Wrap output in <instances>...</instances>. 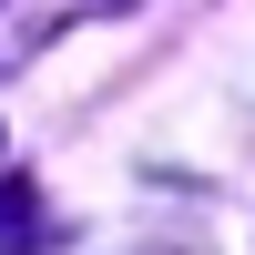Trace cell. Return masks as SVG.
I'll return each instance as SVG.
<instances>
[{"instance_id": "6da1fadb", "label": "cell", "mask_w": 255, "mask_h": 255, "mask_svg": "<svg viewBox=\"0 0 255 255\" xmlns=\"http://www.w3.org/2000/svg\"><path fill=\"white\" fill-rule=\"evenodd\" d=\"M113 10H133V0H0V72L41 61L61 31H82V20H113Z\"/></svg>"}, {"instance_id": "7a4b0ae2", "label": "cell", "mask_w": 255, "mask_h": 255, "mask_svg": "<svg viewBox=\"0 0 255 255\" xmlns=\"http://www.w3.org/2000/svg\"><path fill=\"white\" fill-rule=\"evenodd\" d=\"M41 245H61V215L31 184H0V255H41Z\"/></svg>"}]
</instances>
